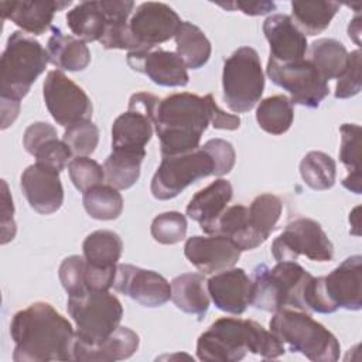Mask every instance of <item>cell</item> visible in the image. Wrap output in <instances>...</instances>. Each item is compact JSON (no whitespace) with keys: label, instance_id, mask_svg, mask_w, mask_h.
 I'll return each instance as SVG.
<instances>
[{"label":"cell","instance_id":"cell-36","mask_svg":"<svg viewBox=\"0 0 362 362\" xmlns=\"http://www.w3.org/2000/svg\"><path fill=\"white\" fill-rule=\"evenodd\" d=\"M82 204L86 214L98 221H113L123 211V197L115 187L99 184L82 194Z\"/></svg>","mask_w":362,"mask_h":362},{"label":"cell","instance_id":"cell-44","mask_svg":"<svg viewBox=\"0 0 362 362\" xmlns=\"http://www.w3.org/2000/svg\"><path fill=\"white\" fill-rule=\"evenodd\" d=\"M85 270H86V260L83 256L72 255L62 260L58 270V277L62 287L68 293V296L78 294L86 290Z\"/></svg>","mask_w":362,"mask_h":362},{"label":"cell","instance_id":"cell-15","mask_svg":"<svg viewBox=\"0 0 362 362\" xmlns=\"http://www.w3.org/2000/svg\"><path fill=\"white\" fill-rule=\"evenodd\" d=\"M321 288L331 313L338 308L358 311L362 307V257H346L329 274L321 276Z\"/></svg>","mask_w":362,"mask_h":362},{"label":"cell","instance_id":"cell-4","mask_svg":"<svg viewBox=\"0 0 362 362\" xmlns=\"http://www.w3.org/2000/svg\"><path fill=\"white\" fill-rule=\"evenodd\" d=\"M270 331L288 346L314 362H335L339 359L341 345L337 337L315 321L308 311L281 308L273 313Z\"/></svg>","mask_w":362,"mask_h":362},{"label":"cell","instance_id":"cell-13","mask_svg":"<svg viewBox=\"0 0 362 362\" xmlns=\"http://www.w3.org/2000/svg\"><path fill=\"white\" fill-rule=\"evenodd\" d=\"M42 96L52 119L64 127L90 120L92 117V100L61 69H52L47 74L42 85Z\"/></svg>","mask_w":362,"mask_h":362},{"label":"cell","instance_id":"cell-43","mask_svg":"<svg viewBox=\"0 0 362 362\" xmlns=\"http://www.w3.org/2000/svg\"><path fill=\"white\" fill-rule=\"evenodd\" d=\"M335 98L348 99L361 92V49L348 52V61L342 74L337 78Z\"/></svg>","mask_w":362,"mask_h":362},{"label":"cell","instance_id":"cell-40","mask_svg":"<svg viewBox=\"0 0 362 362\" xmlns=\"http://www.w3.org/2000/svg\"><path fill=\"white\" fill-rule=\"evenodd\" d=\"M62 140L76 157H88L99 143V129L92 120L78 122L65 129Z\"/></svg>","mask_w":362,"mask_h":362},{"label":"cell","instance_id":"cell-47","mask_svg":"<svg viewBox=\"0 0 362 362\" xmlns=\"http://www.w3.org/2000/svg\"><path fill=\"white\" fill-rule=\"evenodd\" d=\"M55 137H57V130L52 124L47 122H34L24 132L23 146L27 153L34 156L41 146H44L48 140Z\"/></svg>","mask_w":362,"mask_h":362},{"label":"cell","instance_id":"cell-35","mask_svg":"<svg viewBox=\"0 0 362 362\" xmlns=\"http://www.w3.org/2000/svg\"><path fill=\"white\" fill-rule=\"evenodd\" d=\"M308 61L328 82L329 79L338 78L345 69L348 51L345 45L338 40L320 38L311 44Z\"/></svg>","mask_w":362,"mask_h":362},{"label":"cell","instance_id":"cell-21","mask_svg":"<svg viewBox=\"0 0 362 362\" xmlns=\"http://www.w3.org/2000/svg\"><path fill=\"white\" fill-rule=\"evenodd\" d=\"M263 34L270 45L272 59L288 64L305 57L308 44L305 35L287 14L269 16L263 23Z\"/></svg>","mask_w":362,"mask_h":362},{"label":"cell","instance_id":"cell-37","mask_svg":"<svg viewBox=\"0 0 362 362\" xmlns=\"http://www.w3.org/2000/svg\"><path fill=\"white\" fill-rule=\"evenodd\" d=\"M281 209L283 205L280 198L270 192L257 195L247 206L249 225L255 235L262 240V243H264L270 233L274 230L280 219Z\"/></svg>","mask_w":362,"mask_h":362},{"label":"cell","instance_id":"cell-5","mask_svg":"<svg viewBox=\"0 0 362 362\" xmlns=\"http://www.w3.org/2000/svg\"><path fill=\"white\" fill-rule=\"evenodd\" d=\"M313 276L297 262H277L269 267L262 263L253 269L250 304L262 311L281 308L305 311L304 288Z\"/></svg>","mask_w":362,"mask_h":362},{"label":"cell","instance_id":"cell-11","mask_svg":"<svg viewBox=\"0 0 362 362\" xmlns=\"http://www.w3.org/2000/svg\"><path fill=\"white\" fill-rule=\"evenodd\" d=\"M266 74L273 83L290 93L293 105L315 109L329 93L328 82L305 58L288 64L269 58Z\"/></svg>","mask_w":362,"mask_h":362},{"label":"cell","instance_id":"cell-34","mask_svg":"<svg viewBox=\"0 0 362 362\" xmlns=\"http://www.w3.org/2000/svg\"><path fill=\"white\" fill-rule=\"evenodd\" d=\"M293 103L286 95L269 96L256 107V122L262 130L269 134L280 136L293 124Z\"/></svg>","mask_w":362,"mask_h":362},{"label":"cell","instance_id":"cell-12","mask_svg":"<svg viewBox=\"0 0 362 362\" xmlns=\"http://www.w3.org/2000/svg\"><path fill=\"white\" fill-rule=\"evenodd\" d=\"M160 99L147 92L133 93L129 107L112 124V150L143 151L151 140Z\"/></svg>","mask_w":362,"mask_h":362},{"label":"cell","instance_id":"cell-30","mask_svg":"<svg viewBox=\"0 0 362 362\" xmlns=\"http://www.w3.org/2000/svg\"><path fill=\"white\" fill-rule=\"evenodd\" d=\"M215 233L229 238L242 252L252 250L262 245L249 225V211L245 205L228 206L215 225Z\"/></svg>","mask_w":362,"mask_h":362},{"label":"cell","instance_id":"cell-27","mask_svg":"<svg viewBox=\"0 0 362 362\" xmlns=\"http://www.w3.org/2000/svg\"><path fill=\"white\" fill-rule=\"evenodd\" d=\"M52 34L47 42L49 62L64 71H83L90 62L88 45L72 35L64 34L58 27H52Z\"/></svg>","mask_w":362,"mask_h":362},{"label":"cell","instance_id":"cell-28","mask_svg":"<svg viewBox=\"0 0 362 362\" xmlns=\"http://www.w3.org/2000/svg\"><path fill=\"white\" fill-rule=\"evenodd\" d=\"M175 54L182 59L187 68H202L212 52V47L204 31L189 21H181L175 35Z\"/></svg>","mask_w":362,"mask_h":362},{"label":"cell","instance_id":"cell-2","mask_svg":"<svg viewBox=\"0 0 362 362\" xmlns=\"http://www.w3.org/2000/svg\"><path fill=\"white\" fill-rule=\"evenodd\" d=\"M247 352L274 359L286 349L284 344L259 322L233 317L218 318L197 341V356L205 362H238Z\"/></svg>","mask_w":362,"mask_h":362},{"label":"cell","instance_id":"cell-22","mask_svg":"<svg viewBox=\"0 0 362 362\" xmlns=\"http://www.w3.org/2000/svg\"><path fill=\"white\" fill-rule=\"evenodd\" d=\"M232 184L225 178L212 181L208 187L199 189L187 205V215L198 222L206 235L215 233V225L232 199Z\"/></svg>","mask_w":362,"mask_h":362},{"label":"cell","instance_id":"cell-49","mask_svg":"<svg viewBox=\"0 0 362 362\" xmlns=\"http://www.w3.org/2000/svg\"><path fill=\"white\" fill-rule=\"evenodd\" d=\"M3 185V192H1V199H3V208H1V245L10 242L14 235H16V223L13 219V214H14V206H13V199L8 194V188H7V182L3 180L1 181Z\"/></svg>","mask_w":362,"mask_h":362},{"label":"cell","instance_id":"cell-46","mask_svg":"<svg viewBox=\"0 0 362 362\" xmlns=\"http://www.w3.org/2000/svg\"><path fill=\"white\" fill-rule=\"evenodd\" d=\"M202 148L211 156L214 161L212 175L222 177L232 171L236 160V153L229 141L223 139H211L202 146Z\"/></svg>","mask_w":362,"mask_h":362},{"label":"cell","instance_id":"cell-16","mask_svg":"<svg viewBox=\"0 0 362 362\" xmlns=\"http://www.w3.org/2000/svg\"><path fill=\"white\" fill-rule=\"evenodd\" d=\"M116 291L144 307H160L171 300V283L153 270L120 263L113 281Z\"/></svg>","mask_w":362,"mask_h":362},{"label":"cell","instance_id":"cell-31","mask_svg":"<svg viewBox=\"0 0 362 362\" xmlns=\"http://www.w3.org/2000/svg\"><path fill=\"white\" fill-rule=\"evenodd\" d=\"M339 7L335 1H291L290 17L304 35H317L328 28Z\"/></svg>","mask_w":362,"mask_h":362},{"label":"cell","instance_id":"cell-7","mask_svg":"<svg viewBox=\"0 0 362 362\" xmlns=\"http://www.w3.org/2000/svg\"><path fill=\"white\" fill-rule=\"evenodd\" d=\"M66 310L76 325L75 341L88 346L107 338L120 325L123 317L122 303L109 290L86 288L68 296Z\"/></svg>","mask_w":362,"mask_h":362},{"label":"cell","instance_id":"cell-42","mask_svg":"<svg viewBox=\"0 0 362 362\" xmlns=\"http://www.w3.org/2000/svg\"><path fill=\"white\" fill-rule=\"evenodd\" d=\"M341 147L339 160L349 174L361 173V126L344 123L339 127Z\"/></svg>","mask_w":362,"mask_h":362},{"label":"cell","instance_id":"cell-51","mask_svg":"<svg viewBox=\"0 0 362 362\" xmlns=\"http://www.w3.org/2000/svg\"><path fill=\"white\" fill-rule=\"evenodd\" d=\"M1 100V129H7L17 119L20 112V99L0 96Z\"/></svg>","mask_w":362,"mask_h":362},{"label":"cell","instance_id":"cell-19","mask_svg":"<svg viewBox=\"0 0 362 362\" xmlns=\"http://www.w3.org/2000/svg\"><path fill=\"white\" fill-rule=\"evenodd\" d=\"M126 61L133 71L147 75L160 86H185L189 81L185 64L173 51L161 48L133 51L127 52Z\"/></svg>","mask_w":362,"mask_h":362},{"label":"cell","instance_id":"cell-26","mask_svg":"<svg viewBox=\"0 0 362 362\" xmlns=\"http://www.w3.org/2000/svg\"><path fill=\"white\" fill-rule=\"evenodd\" d=\"M171 300L178 310L201 321L211 303L206 280L199 273H182L171 280Z\"/></svg>","mask_w":362,"mask_h":362},{"label":"cell","instance_id":"cell-41","mask_svg":"<svg viewBox=\"0 0 362 362\" xmlns=\"http://www.w3.org/2000/svg\"><path fill=\"white\" fill-rule=\"evenodd\" d=\"M68 174L79 192L99 185L105 181L103 167L89 157H75L68 164Z\"/></svg>","mask_w":362,"mask_h":362},{"label":"cell","instance_id":"cell-18","mask_svg":"<svg viewBox=\"0 0 362 362\" xmlns=\"http://www.w3.org/2000/svg\"><path fill=\"white\" fill-rule=\"evenodd\" d=\"M20 187L30 206L41 215L54 214L64 204L59 173L44 164L28 165L21 174Z\"/></svg>","mask_w":362,"mask_h":362},{"label":"cell","instance_id":"cell-3","mask_svg":"<svg viewBox=\"0 0 362 362\" xmlns=\"http://www.w3.org/2000/svg\"><path fill=\"white\" fill-rule=\"evenodd\" d=\"M208 124L209 110L204 96L181 92L160 99L154 129L160 139L161 156L184 154L199 148Z\"/></svg>","mask_w":362,"mask_h":362},{"label":"cell","instance_id":"cell-32","mask_svg":"<svg viewBox=\"0 0 362 362\" xmlns=\"http://www.w3.org/2000/svg\"><path fill=\"white\" fill-rule=\"evenodd\" d=\"M123 242L120 236L107 229H99L89 233L83 243V257L88 264L95 267H116L122 256Z\"/></svg>","mask_w":362,"mask_h":362},{"label":"cell","instance_id":"cell-39","mask_svg":"<svg viewBox=\"0 0 362 362\" xmlns=\"http://www.w3.org/2000/svg\"><path fill=\"white\" fill-rule=\"evenodd\" d=\"M187 218L181 212L168 211L157 215L150 226L151 236L161 245H175L187 236Z\"/></svg>","mask_w":362,"mask_h":362},{"label":"cell","instance_id":"cell-50","mask_svg":"<svg viewBox=\"0 0 362 362\" xmlns=\"http://www.w3.org/2000/svg\"><path fill=\"white\" fill-rule=\"evenodd\" d=\"M221 7L228 10H240L246 16H263L276 10L273 1H233V3H219Z\"/></svg>","mask_w":362,"mask_h":362},{"label":"cell","instance_id":"cell-23","mask_svg":"<svg viewBox=\"0 0 362 362\" xmlns=\"http://www.w3.org/2000/svg\"><path fill=\"white\" fill-rule=\"evenodd\" d=\"M71 1L42 0V1H1V18L10 20L24 33L34 35L44 34L54 20L55 11L68 7Z\"/></svg>","mask_w":362,"mask_h":362},{"label":"cell","instance_id":"cell-54","mask_svg":"<svg viewBox=\"0 0 362 362\" xmlns=\"http://www.w3.org/2000/svg\"><path fill=\"white\" fill-rule=\"evenodd\" d=\"M358 212H359V206H356L351 214H349V222H351V225L354 226V228H359V215H358Z\"/></svg>","mask_w":362,"mask_h":362},{"label":"cell","instance_id":"cell-38","mask_svg":"<svg viewBox=\"0 0 362 362\" xmlns=\"http://www.w3.org/2000/svg\"><path fill=\"white\" fill-rule=\"evenodd\" d=\"M300 174L310 188L317 191L329 189L335 184L337 164L331 156L314 150L303 157Z\"/></svg>","mask_w":362,"mask_h":362},{"label":"cell","instance_id":"cell-52","mask_svg":"<svg viewBox=\"0 0 362 362\" xmlns=\"http://www.w3.org/2000/svg\"><path fill=\"white\" fill-rule=\"evenodd\" d=\"M342 185L349 189L351 192L359 195L362 192V185H361V173H356V174H348L344 181H342Z\"/></svg>","mask_w":362,"mask_h":362},{"label":"cell","instance_id":"cell-25","mask_svg":"<svg viewBox=\"0 0 362 362\" xmlns=\"http://www.w3.org/2000/svg\"><path fill=\"white\" fill-rule=\"evenodd\" d=\"M139 335L127 328L117 327L107 338H105L98 345H82L76 341L74 342V361H122L127 359L136 354L139 349Z\"/></svg>","mask_w":362,"mask_h":362},{"label":"cell","instance_id":"cell-17","mask_svg":"<svg viewBox=\"0 0 362 362\" xmlns=\"http://www.w3.org/2000/svg\"><path fill=\"white\" fill-rule=\"evenodd\" d=\"M242 250L225 235H195L185 240L184 255L201 273L211 274L236 264Z\"/></svg>","mask_w":362,"mask_h":362},{"label":"cell","instance_id":"cell-1","mask_svg":"<svg viewBox=\"0 0 362 362\" xmlns=\"http://www.w3.org/2000/svg\"><path fill=\"white\" fill-rule=\"evenodd\" d=\"M14 362L74 361L75 331L49 303L35 301L10 322Z\"/></svg>","mask_w":362,"mask_h":362},{"label":"cell","instance_id":"cell-10","mask_svg":"<svg viewBox=\"0 0 362 362\" xmlns=\"http://www.w3.org/2000/svg\"><path fill=\"white\" fill-rule=\"evenodd\" d=\"M272 255L277 262H296L304 255L314 262H329L334 246L321 225L311 218H297L273 240Z\"/></svg>","mask_w":362,"mask_h":362},{"label":"cell","instance_id":"cell-33","mask_svg":"<svg viewBox=\"0 0 362 362\" xmlns=\"http://www.w3.org/2000/svg\"><path fill=\"white\" fill-rule=\"evenodd\" d=\"M66 24L76 38L92 42L102 38L106 18L99 1H82L66 13Z\"/></svg>","mask_w":362,"mask_h":362},{"label":"cell","instance_id":"cell-45","mask_svg":"<svg viewBox=\"0 0 362 362\" xmlns=\"http://www.w3.org/2000/svg\"><path fill=\"white\" fill-rule=\"evenodd\" d=\"M34 157L37 160L35 163L44 164V165L61 173L69 164L72 151L64 140H58L55 137V139L48 140L44 146H41L37 150V153L34 154Z\"/></svg>","mask_w":362,"mask_h":362},{"label":"cell","instance_id":"cell-20","mask_svg":"<svg viewBox=\"0 0 362 362\" xmlns=\"http://www.w3.org/2000/svg\"><path fill=\"white\" fill-rule=\"evenodd\" d=\"M206 288L215 307L223 313L240 315L250 305L252 279L240 267L215 273L206 280Z\"/></svg>","mask_w":362,"mask_h":362},{"label":"cell","instance_id":"cell-9","mask_svg":"<svg viewBox=\"0 0 362 362\" xmlns=\"http://www.w3.org/2000/svg\"><path fill=\"white\" fill-rule=\"evenodd\" d=\"M212 174L214 161L202 147L184 154L164 156L151 178L150 191L156 199H173L188 185Z\"/></svg>","mask_w":362,"mask_h":362},{"label":"cell","instance_id":"cell-8","mask_svg":"<svg viewBox=\"0 0 362 362\" xmlns=\"http://www.w3.org/2000/svg\"><path fill=\"white\" fill-rule=\"evenodd\" d=\"M223 100L235 113H245L255 107L264 90V75L257 51L240 47L223 62Z\"/></svg>","mask_w":362,"mask_h":362},{"label":"cell","instance_id":"cell-48","mask_svg":"<svg viewBox=\"0 0 362 362\" xmlns=\"http://www.w3.org/2000/svg\"><path fill=\"white\" fill-rule=\"evenodd\" d=\"M208 105V110H209V124H212L214 129H219V130H236L240 126V117L238 115H232V113H226L225 110H222L212 93H208L204 96Z\"/></svg>","mask_w":362,"mask_h":362},{"label":"cell","instance_id":"cell-29","mask_svg":"<svg viewBox=\"0 0 362 362\" xmlns=\"http://www.w3.org/2000/svg\"><path fill=\"white\" fill-rule=\"evenodd\" d=\"M146 157V150H112L103 164L106 184L116 189H127L140 177V165Z\"/></svg>","mask_w":362,"mask_h":362},{"label":"cell","instance_id":"cell-24","mask_svg":"<svg viewBox=\"0 0 362 362\" xmlns=\"http://www.w3.org/2000/svg\"><path fill=\"white\" fill-rule=\"evenodd\" d=\"M99 7L106 18V25L99 42L106 49L139 51V45L129 30L127 18L133 13L132 0H100Z\"/></svg>","mask_w":362,"mask_h":362},{"label":"cell","instance_id":"cell-53","mask_svg":"<svg viewBox=\"0 0 362 362\" xmlns=\"http://www.w3.org/2000/svg\"><path fill=\"white\" fill-rule=\"evenodd\" d=\"M348 35L351 40H354L356 42V45H361V16H359V13H356V16L349 21Z\"/></svg>","mask_w":362,"mask_h":362},{"label":"cell","instance_id":"cell-14","mask_svg":"<svg viewBox=\"0 0 362 362\" xmlns=\"http://www.w3.org/2000/svg\"><path fill=\"white\" fill-rule=\"evenodd\" d=\"M180 24V16L168 4L146 1L133 11L129 30L139 45V51H146L173 38Z\"/></svg>","mask_w":362,"mask_h":362},{"label":"cell","instance_id":"cell-6","mask_svg":"<svg viewBox=\"0 0 362 362\" xmlns=\"http://www.w3.org/2000/svg\"><path fill=\"white\" fill-rule=\"evenodd\" d=\"M49 62L47 49L24 31H14L0 59V96L23 99Z\"/></svg>","mask_w":362,"mask_h":362}]
</instances>
